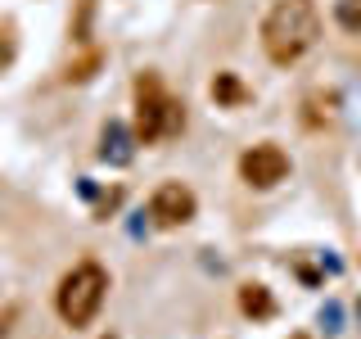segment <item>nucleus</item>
<instances>
[{
    "label": "nucleus",
    "instance_id": "nucleus-1",
    "mask_svg": "<svg viewBox=\"0 0 361 339\" xmlns=\"http://www.w3.org/2000/svg\"><path fill=\"white\" fill-rule=\"evenodd\" d=\"M321 41V9L316 0H276L262 18V50L271 64L289 68Z\"/></svg>",
    "mask_w": 361,
    "mask_h": 339
},
{
    "label": "nucleus",
    "instance_id": "nucleus-2",
    "mask_svg": "<svg viewBox=\"0 0 361 339\" xmlns=\"http://www.w3.org/2000/svg\"><path fill=\"white\" fill-rule=\"evenodd\" d=\"M104 294H109V271L86 258V263H77L59 280V290H54V308H59L63 326L82 331V326H90L99 316V308H104Z\"/></svg>",
    "mask_w": 361,
    "mask_h": 339
},
{
    "label": "nucleus",
    "instance_id": "nucleus-3",
    "mask_svg": "<svg viewBox=\"0 0 361 339\" xmlns=\"http://www.w3.org/2000/svg\"><path fill=\"white\" fill-rule=\"evenodd\" d=\"M180 127H185V105L167 95L158 73H140L135 77V141L154 145V141L176 136Z\"/></svg>",
    "mask_w": 361,
    "mask_h": 339
},
{
    "label": "nucleus",
    "instance_id": "nucleus-4",
    "mask_svg": "<svg viewBox=\"0 0 361 339\" xmlns=\"http://www.w3.org/2000/svg\"><path fill=\"white\" fill-rule=\"evenodd\" d=\"M240 177H244V186H253V190H271L289 177V154L280 150V145L262 141V145H253V150L240 154Z\"/></svg>",
    "mask_w": 361,
    "mask_h": 339
},
{
    "label": "nucleus",
    "instance_id": "nucleus-5",
    "mask_svg": "<svg viewBox=\"0 0 361 339\" xmlns=\"http://www.w3.org/2000/svg\"><path fill=\"white\" fill-rule=\"evenodd\" d=\"M195 213H199V199H195V190L180 186V181H163L149 195V218H154V226H163V231L185 226Z\"/></svg>",
    "mask_w": 361,
    "mask_h": 339
},
{
    "label": "nucleus",
    "instance_id": "nucleus-6",
    "mask_svg": "<svg viewBox=\"0 0 361 339\" xmlns=\"http://www.w3.org/2000/svg\"><path fill=\"white\" fill-rule=\"evenodd\" d=\"M99 158L104 163H131V136H127V127L122 122H109L104 127V136H99Z\"/></svg>",
    "mask_w": 361,
    "mask_h": 339
},
{
    "label": "nucleus",
    "instance_id": "nucleus-7",
    "mask_svg": "<svg viewBox=\"0 0 361 339\" xmlns=\"http://www.w3.org/2000/svg\"><path fill=\"white\" fill-rule=\"evenodd\" d=\"M240 308L244 316H257V321H267V316H276V299L267 294V285H240Z\"/></svg>",
    "mask_w": 361,
    "mask_h": 339
},
{
    "label": "nucleus",
    "instance_id": "nucleus-8",
    "mask_svg": "<svg viewBox=\"0 0 361 339\" xmlns=\"http://www.w3.org/2000/svg\"><path fill=\"white\" fill-rule=\"evenodd\" d=\"M212 100H217V105H244L248 86L235 73H217V77H212Z\"/></svg>",
    "mask_w": 361,
    "mask_h": 339
},
{
    "label": "nucleus",
    "instance_id": "nucleus-9",
    "mask_svg": "<svg viewBox=\"0 0 361 339\" xmlns=\"http://www.w3.org/2000/svg\"><path fill=\"white\" fill-rule=\"evenodd\" d=\"M99 64H104V54H99V50L82 54V59H77V64H68V68H63V82H68V86H73V82H90Z\"/></svg>",
    "mask_w": 361,
    "mask_h": 339
},
{
    "label": "nucleus",
    "instance_id": "nucleus-10",
    "mask_svg": "<svg viewBox=\"0 0 361 339\" xmlns=\"http://www.w3.org/2000/svg\"><path fill=\"white\" fill-rule=\"evenodd\" d=\"M334 23L343 32H361V0H334Z\"/></svg>",
    "mask_w": 361,
    "mask_h": 339
},
{
    "label": "nucleus",
    "instance_id": "nucleus-11",
    "mask_svg": "<svg viewBox=\"0 0 361 339\" xmlns=\"http://www.w3.org/2000/svg\"><path fill=\"white\" fill-rule=\"evenodd\" d=\"M14 28H9V23H0V73H5L9 64H14Z\"/></svg>",
    "mask_w": 361,
    "mask_h": 339
},
{
    "label": "nucleus",
    "instance_id": "nucleus-12",
    "mask_svg": "<svg viewBox=\"0 0 361 339\" xmlns=\"http://www.w3.org/2000/svg\"><path fill=\"white\" fill-rule=\"evenodd\" d=\"M289 339H312V335H289Z\"/></svg>",
    "mask_w": 361,
    "mask_h": 339
},
{
    "label": "nucleus",
    "instance_id": "nucleus-13",
    "mask_svg": "<svg viewBox=\"0 0 361 339\" xmlns=\"http://www.w3.org/2000/svg\"><path fill=\"white\" fill-rule=\"evenodd\" d=\"M99 339H118V335H99Z\"/></svg>",
    "mask_w": 361,
    "mask_h": 339
}]
</instances>
